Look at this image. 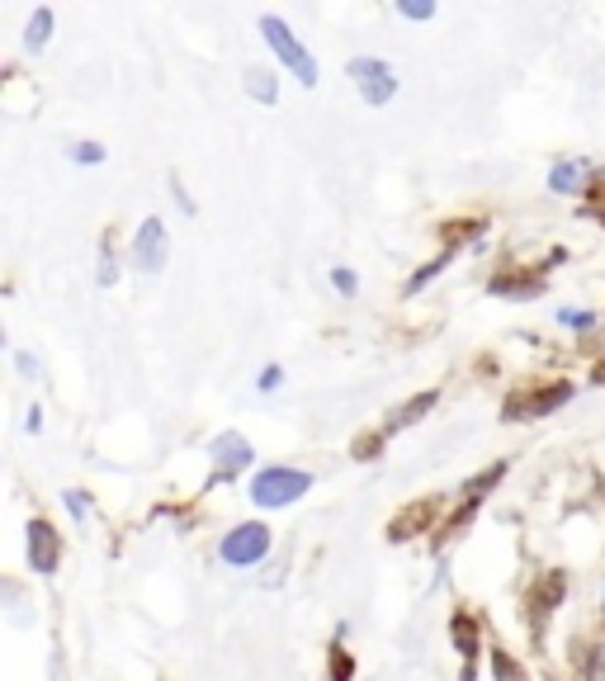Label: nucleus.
Segmentation results:
<instances>
[{
  "mask_svg": "<svg viewBox=\"0 0 605 681\" xmlns=\"http://www.w3.org/2000/svg\"><path fill=\"white\" fill-rule=\"evenodd\" d=\"M260 33H265V43L275 48V58L289 66V72H294L302 85H317V62H312V52L294 39V29L284 24L279 14H265V20H260Z\"/></svg>",
  "mask_w": 605,
  "mask_h": 681,
  "instance_id": "1",
  "label": "nucleus"
},
{
  "mask_svg": "<svg viewBox=\"0 0 605 681\" xmlns=\"http://www.w3.org/2000/svg\"><path fill=\"white\" fill-rule=\"evenodd\" d=\"M308 487H312V478L298 474V468H260L252 478V502L256 506H294Z\"/></svg>",
  "mask_w": 605,
  "mask_h": 681,
  "instance_id": "2",
  "label": "nucleus"
},
{
  "mask_svg": "<svg viewBox=\"0 0 605 681\" xmlns=\"http://www.w3.org/2000/svg\"><path fill=\"white\" fill-rule=\"evenodd\" d=\"M346 72H350V81H355V91H360V100L373 104V110L398 95V76H393V66L379 62V58H355V62L346 66Z\"/></svg>",
  "mask_w": 605,
  "mask_h": 681,
  "instance_id": "3",
  "label": "nucleus"
},
{
  "mask_svg": "<svg viewBox=\"0 0 605 681\" xmlns=\"http://www.w3.org/2000/svg\"><path fill=\"white\" fill-rule=\"evenodd\" d=\"M265 554H270V530L256 526V520L227 530V539H223V564H233V568H252Z\"/></svg>",
  "mask_w": 605,
  "mask_h": 681,
  "instance_id": "4",
  "label": "nucleus"
},
{
  "mask_svg": "<svg viewBox=\"0 0 605 681\" xmlns=\"http://www.w3.org/2000/svg\"><path fill=\"white\" fill-rule=\"evenodd\" d=\"M133 260L142 270H166V260H171V237H166V223L162 218H147L137 227V237H133Z\"/></svg>",
  "mask_w": 605,
  "mask_h": 681,
  "instance_id": "5",
  "label": "nucleus"
},
{
  "mask_svg": "<svg viewBox=\"0 0 605 681\" xmlns=\"http://www.w3.org/2000/svg\"><path fill=\"white\" fill-rule=\"evenodd\" d=\"M29 564H33V572H43V578H52L62 564V539L48 520H33L29 526Z\"/></svg>",
  "mask_w": 605,
  "mask_h": 681,
  "instance_id": "6",
  "label": "nucleus"
},
{
  "mask_svg": "<svg viewBox=\"0 0 605 681\" xmlns=\"http://www.w3.org/2000/svg\"><path fill=\"white\" fill-rule=\"evenodd\" d=\"M208 454H213V478H237L242 468L252 464V445H246L237 431L218 435V441L208 445Z\"/></svg>",
  "mask_w": 605,
  "mask_h": 681,
  "instance_id": "7",
  "label": "nucleus"
},
{
  "mask_svg": "<svg viewBox=\"0 0 605 681\" xmlns=\"http://www.w3.org/2000/svg\"><path fill=\"white\" fill-rule=\"evenodd\" d=\"M567 398H573V383H554V389H544L535 398H511L506 416H511V422H525V416H548L554 407H563Z\"/></svg>",
  "mask_w": 605,
  "mask_h": 681,
  "instance_id": "8",
  "label": "nucleus"
},
{
  "mask_svg": "<svg viewBox=\"0 0 605 681\" xmlns=\"http://www.w3.org/2000/svg\"><path fill=\"white\" fill-rule=\"evenodd\" d=\"M592 176H596L592 162H558L554 171H548V189H554V195H577Z\"/></svg>",
  "mask_w": 605,
  "mask_h": 681,
  "instance_id": "9",
  "label": "nucleus"
},
{
  "mask_svg": "<svg viewBox=\"0 0 605 681\" xmlns=\"http://www.w3.org/2000/svg\"><path fill=\"white\" fill-rule=\"evenodd\" d=\"M435 398H440V393H421V398H412V403H402V407H398L393 416H388L383 435H393V431H407V426H412V422H421V416L435 407Z\"/></svg>",
  "mask_w": 605,
  "mask_h": 681,
  "instance_id": "10",
  "label": "nucleus"
},
{
  "mask_svg": "<svg viewBox=\"0 0 605 681\" xmlns=\"http://www.w3.org/2000/svg\"><path fill=\"white\" fill-rule=\"evenodd\" d=\"M450 634L459 639V653H464V677H473V653H478V625H473V616H454Z\"/></svg>",
  "mask_w": 605,
  "mask_h": 681,
  "instance_id": "11",
  "label": "nucleus"
},
{
  "mask_svg": "<svg viewBox=\"0 0 605 681\" xmlns=\"http://www.w3.org/2000/svg\"><path fill=\"white\" fill-rule=\"evenodd\" d=\"M577 668H582V681H605V643L582 639L577 643Z\"/></svg>",
  "mask_w": 605,
  "mask_h": 681,
  "instance_id": "12",
  "label": "nucleus"
},
{
  "mask_svg": "<svg viewBox=\"0 0 605 681\" xmlns=\"http://www.w3.org/2000/svg\"><path fill=\"white\" fill-rule=\"evenodd\" d=\"M563 587H567L563 572H548V578H544V587L535 591V625H544V616H548V610H554V601L563 597Z\"/></svg>",
  "mask_w": 605,
  "mask_h": 681,
  "instance_id": "13",
  "label": "nucleus"
},
{
  "mask_svg": "<svg viewBox=\"0 0 605 681\" xmlns=\"http://www.w3.org/2000/svg\"><path fill=\"white\" fill-rule=\"evenodd\" d=\"M246 91H252L256 100H265V104H275V95H279L275 72H246Z\"/></svg>",
  "mask_w": 605,
  "mask_h": 681,
  "instance_id": "14",
  "label": "nucleus"
},
{
  "mask_svg": "<svg viewBox=\"0 0 605 681\" xmlns=\"http://www.w3.org/2000/svg\"><path fill=\"white\" fill-rule=\"evenodd\" d=\"M48 33H52V10L43 6L39 14H33V20H29V33H24V43L33 48V52H39L43 43H48Z\"/></svg>",
  "mask_w": 605,
  "mask_h": 681,
  "instance_id": "15",
  "label": "nucleus"
},
{
  "mask_svg": "<svg viewBox=\"0 0 605 681\" xmlns=\"http://www.w3.org/2000/svg\"><path fill=\"white\" fill-rule=\"evenodd\" d=\"M450 256H454V251H444V256H435V260H431V266H425L421 275H412V279H407V293H417V289H425V285H431V279H435V275H440L444 266H450Z\"/></svg>",
  "mask_w": 605,
  "mask_h": 681,
  "instance_id": "16",
  "label": "nucleus"
},
{
  "mask_svg": "<svg viewBox=\"0 0 605 681\" xmlns=\"http://www.w3.org/2000/svg\"><path fill=\"white\" fill-rule=\"evenodd\" d=\"M402 20H431V14H435V6H431V0H402Z\"/></svg>",
  "mask_w": 605,
  "mask_h": 681,
  "instance_id": "17",
  "label": "nucleus"
},
{
  "mask_svg": "<svg viewBox=\"0 0 605 681\" xmlns=\"http://www.w3.org/2000/svg\"><path fill=\"white\" fill-rule=\"evenodd\" d=\"M492 668H496V677H502V681H521V668H515L502 649H492Z\"/></svg>",
  "mask_w": 605,
  "mask_h": 681,
  "instance_id": "18",
  "label": "nucleus"
},
{
  "mask_svg": "<svg viewBox=\"0 0 605 681\" xmlns=\"http://www.w3.org/2000/svg\"><path fill=\"white\" fill-rule=\"evenodd\" d=\"M71 156H76L81 166H100L104 162V147L100 143H76V152H71Z\"/></svg>",
  "mask_w": 605,
  "mask_h": 681,
  "instance_id": "19",
  "label": "nucleus"
},
{
  "mask_svg": "<svg viewBox=\"0 0 605 681\" xmlns=\"http://www.w3.org/2000/svg\"><path fill=\"white\" fill-rule=\"evenodd\" d=\"M558 322H563V327H573V331H586V327L596 322V312H567V308H563V312H558Z\"/></svg>",
  "mask_w": 605,
  "mask_h": 681,
  "instance_id": "20",
  "label": "nucleus"
},
{
  "mask_svg": "<svg viewBox=\"0 0 605 681\" xmlns=\"http://www.w3.org/2000/svg\"><path fill=\"white\" fill-rule=\"evenodd\" d=\"M331 285H336V289H341V293H355V289H360V279H355V270H346V266H336V270H331Z\"/></svg>",
  "mask_w": 605,
  "mask_h": 681,
  "instance_id": "21",
  "label": "nucleus"
},
{
  "mask_svg": "<svg viewBox=\"0 0 605 681\" xmlns=\"http://www.w3.org/2000/svg\"><path fill=\"white\" fill-rule=\"evenodd\" d=\"M256 383H260L265 393H270V389H279V383H284V370H279V364H265V370H260V379H256Z\"/></svg>",
  "mask_w": 605,
  "mask_h": 681,
  "instance_id": "22",
  "label": "nucleus"
},
{
  "mask_svg": "<svg viewBox=\"0 0 605 681\" xmlns=\"http://www.w3.org/2000/svg\"><path fill=\"white\" fill-rule=\"evenodd\" d=\"M62 502H66V512H71V516H76V520H81V516H85V512H91V502H85V497H81V493H66V497H62Z\"/></svg>",
  "mask_w": 605,
  "mask_h": 681,
  "instance_id": "23",
  "label": "nucleus"
},
{
  "mask_svg": "<svg viewBox=\"0 0 605 681\" xmlns=\"http://www.w3.org/2000/svg\"><path fill=\"white\" fill-rule=\"evenodd\" d=\"M601 223H605V208H601Z\"/></svg>",
  "mask_w": 605,
  "mask_h": 681,
  "instance_id": "24",
  "label": "nucleus"
}]
</instances>
